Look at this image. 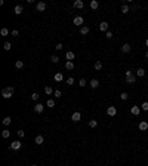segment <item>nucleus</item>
I'll return each instance as SVG.
<instances>
[{
	"label": "nucleus",
	"instance_id": "f257e3e1",
	"mask_svg": "<svg viewBox=\"0 0 148 166\" xmlns=\"http://www.w3.org/2000/svg\"><path fill=\"white\" fill-rule=\"evenodd\" d=\"M12 93H13V88H12V86H9V88H5V89L2 91V97L6 98V99H9V98H12Z\"/></svg>",
	"mask_w": 148,
	"mask_h": 166
},
{
	"label": "nucleus",
	"instance_id": "f03ea898",
	"mask_svg": "<svg viewBox=\"0 0 148 166\" xmlns=\"http://www.w3.org/2000/svg\"><path fill=\"white\" fill-rule=\"evenodd\" d=\"M107 114L111 116V117H114V116L117 114V108H116V107H108V108H107Z\"/></svg>",
	"mask_w": 148,
	"mask_h": 166
},
{
	"label": "nucleus",
	"instance_id": "7ed1b4c3",
	"mask_svg": "<svg viewBox=\"0 0 148 166\" xmlns=\"http://www.w3.org/2000/svg\"><path fill=\"white\" fill-rule=\"evenodd\" d=\"M73 22H74V25H77V27H83V18L82 16H76Z\"/></svg>",
	"mask_w": 148,
	"mask_h": 166
},
{
	"label": "nucleus",
	"instance_id": "20e7f679",
	"mask_svg": "<svg viewBox=\"0 0 148 166\" xmlns=\"http://www.w3.org/2000/svg\"><path fill=\"white\" fill-rule=\"evenodd\" d=\"M43 110H45V105L40 104V102H37L36 105H34V111H36V113H43Z\"/></svg>",
	"mask_w": 148,
	"mask_h": 166
},
{
	"label": "nucleus",
	"instance_id": "39448f33",
	"mask_svg": "<svg viewBox=\"0 0 148 166\" xmlns=\"http://www.w3.org/2000/svg\"><path fill=\"white\" fill-rule=\"evenodd\" d=\"M36 7H37L39 12H43V11L46 9V3H45V2H39V3L36 5Z\"/></svg>",
	"mask_w": 148,
	"mask_h": 166
},
{
	"label": "nucleus",
	"instance_id": "423d86ee",
	"mask_svg": "<svg viewBox=\"0 0 148 166\" xmlns=\"http://www.w3.org/2000/svg\"><path fill=\"white\" fill-rule=\"evenodd\" d=\"M21 141H13L12 144H11V148H12V150H19V148H21Z\"/></svg>",
	"mask_w": 148,
	"mask_h": 166
},
{
	"label": "nucleus",
	"instance_id": "0eeeda50",
	"mask_svg": "<svg viewBox=\"0 0 148 166\" xmlns=\"http://www.w3.org/2000/svg\"><path fill=\"white\" fill-rule=\"evenodd\" d=\"M139 111H141V107H138V105H133L130 108V113H132L133 116H139Z\"/></svg>",
	"mask_w": 148,
	"mask_h": 166
},
{
	"label": "nucleus",
	"instance_id": "6e6552de",
	"mask_svg": "<svg viewBox=\"0 0 148 166\" xmlns=\"http://www.w3.org/2000/svg\"><path fill=\"white\" fill-rule=\"evenodd\" d=\"M13 12H15L16 15H21V13L24 12V7H22L21 5H16V6H15V9H13Z\"/></svg>",
	"mask_w": 148,
	"mask_h": 166
},
{
	"label": "nucleus",
	"instance_id": "1a4fd4ad",
	"mask_svg": "<svg viewBox=\"0 0 148 166\" xmlns=\"http://www.w3.org/2000/svg\"><path fill=\"white\" fill-rule=\"evenodd\" d=\"M99 30L107 33V31H108V22H105V21H104V22H101V24H99Z\"/></svg>",
	"mask_w": 148,
	"mask_h": 166
},
{
	"label": "nucleus",
	"instance_id": "9d476101",
	"mask_svg": "<svg viewBox=\"0 0 148 166\" xmlns=\"http://www.w3.org/2000/svg\"><path fill=\"white\" fill-rule=\"evenodd\" d=\"M80 119H82V116H80V113H79V111L73 113V116H71V120H73V122H79Z\"/></svg>",
	"mask_w": 148,
	"mask_h": 166
},
{
	"label": "nucleus",
	"instance_id": "9b49d317",
	"mask_svg": "<svg viewBox=\"0 0 148 166\" xmlns=\"http://www.w3.org/2000/svg\"><path fill=\"white\" fill-rule=\"evenodd\" d=\"M43 141H45L43 135H37V136H36V139H34V142H36L37 145H41V144H43Z\"/></svg>",
	"mask_w": 148,
	"mask_h": 166
},
{
	"label": "nucleus",
	"instance_id": "f8f14e48",
	"mask_svg": "<svg viewBox=\"0 0 148 166\" xmlns=\"http://www.w3.org/2000/svg\"><path fill=\"white\" fill-rule=\"evenodd\" d=\"M135 82H136V76H129V77H126V83L133 85Z\"/></svg>",
	"mask_w": 148,
	"mask_h": 166
},
{
	"label": "nucleus",
	"instance_id": "ddd939ff",
	"mask_svg": "<svg viewBox=\"0 0 148 166\" xmlns=\"http://www.w3.org/2000/svg\"><path fill=\"white\" fill-rule=\"evenodd\" d=\"M99 7V3L96 2V0H90V9H93V11H96Z\"/></svg>",
	"mask_w": 148,
	"mask_h": 166
},
{
	"label": "nucleus",
	"instance_id": "4468645a",
	"mask_svg": "<svg viewBox=\"0 0 148 166\" xmlns=\"http://www.w3.org/2000/svg\"><path fill=\"white\" fill-rule=\"evenodd\" d=\"M83 6H84V3L82 0H76L74 2V7H77V9H83Z\"/></svg>",
	"mask_w": 148,
	"mask_h": 166
},
{
	"label": "nucleus",
	"instance_id": "2eb2a0df",
	"mask_svg": "<svg viewBox=\"0 0 148 166\" xmlns=\"http://www.w3.org/2000/svg\"><path fill=\"white\" fill-rule=\"evenodd\" d=\"M89 85H90V88H92V89H95V88H98V86H99V82L96 80V79H92Z\"/></svg>",
	"mask_w": 148,
	"mask_h": 166
},
{
	"label": "nucleus",
	"instance_id": "dca6fc26",
	"mask_svg": "<svg viewBox=\"0 0 148 166\" xmlns=\"http://www.w3.org/2000/svg\"><path fill=\"white\" fill-rule=\"evenodd\" d=\"M53 79H55V82H62L64 80V76H62V73H56L53 76Z\"/></svg>",
	"mask_w": 148,
	"mask_h": 166
},
{
	"label": "nucleus",
	"instance_id": "f3484780",
	"mask_svg": "<svg viewBox=\"0 0 148 166\" xmlns=\"http://www.w3.org/2000/svg\"><path fill=\"white\" fill-rule=\"evenodd\" d=\"M147 129H148L147 122H139V130H147Z\"/></svg>",
	"mask_w": 148,
	"mask_h": 166
},
{
	"label": "nucleus",
	"instance_id": "a211bd4d",
	"mask_svg": "<svg viewBox=\"0 0 148 166\" xmlns=\"http://www.w3.org/2000/svg\"><path fill=\"white\" fill-rule=\"evenodd\" d=\"M129 50H130V45L129 43H124V45L121 46V52H123V54H127Z\"/></svg>",
	"mask_w": 148,
	"mask_h": 166
},
{
	"label": "nucleus",
	"instance_id": "6ab92c4d",
	"mask_svg": "<svg viewBox=\"0 0 148 166\" xmlns=\"http://www.w3.org/2000/svg\"><path fill=\"white\" fill-rule=\"evenodd\" d=\"M145 76V70L144 68H138L136 70V77H144Z\"/></svg>",
	"mask_w": 148,
	"mask_h": 166
},
{
	"label": "nucleus",
	"instance_id": "aec40b11",
	"mask_svg": "<svg viewBox=\"0 0 148 166\" xmlns=\"http://www.w3.org/2000/svg\"><path fill=\"white\" fill-rule=\"evenodd\" d=\"M65 58H67V61H73L74 59V52H67V54H65Z\"/></svg>",
	"mask_w": 148,
	"mask_h": 166
},
{
	"label": "nucleus",
	"instance_id": "412c9836",
	"mask_svg": "<svg viewBox=\"0 0 148 166\" xmlns=\"http://www.w3.org/2000/svg\"><path fill=\"white\" fill-rule=\"evenodd\" d=\"M89 33V27H86V25H83V27H80V34H83V36H86V34Z\"/></svg>",
	"mask_w": 148,
	"mask_h": 166
},
{
	"label": "nucleus",
	"instance_id": "4be33fe9",
	"mask_svg": "<svg viewBox=\"0 0 148 166\" xmlns=\"http://www.w3.org/2000/svg\"><path fill=\"white\" fill-rule=\"evenodd\" d=\"M65 68L67 70H73L74 68V62H73V61H67V62H65Z\"/></svg>",
	"mask_w": 148,
	"mask_h": 166
},
{
	"label": "nucleus",
	"instance_id": "5701e85b",
	"mask_svg": "<svg viewBox=\"0 0 148 166\" xmlns=\"http://www.w3.org/2000/svg\"><path fill=\"white\" fill-rule=\"evenodd\" d=\"M11 122H12V119H11L9 116H7V117H5V119H3V125H5V126H9V125H11Z\"/></svg>",
	"mask_w": 148,
	"mask_h": 166
},
{
	"label": "nucleus",
	"instance_id": "b1692460",
	"mask_svg": "<svg viewBox=\"0 0 148 166\" xmlns=\"http://www.w3.org/2000/svg\"><path fill=\"white\" fill-rule=\"evenodd\" d=\"M127 12H130V7L127 5H123L121 6V13H127Z\"/></svg>",
	"mask_w": 148,
	"mask_h": 166
},
{
	"label": "nucleus",
	"instance_id": "393cba45",
	"mask_svg": "<svg viewBox=\"0 0 148 166\" xmlns=\"http://www.w3.org/2000/svg\"><path fill=\"white\" fill-rule=\"evenodd\" d=\"M2 136H3V138H9V136H11V130H9V129H5L3 132H2Z\"/></svg>",
	"mask_w": 148,
	"mask_h": 166
},
{
	"label": "nucleus",
	"instance_id": "a878e982",
	"mask_svg": "<svg viewBox=\"0 0 148 166\" xmlns=\"http://www.w3.org/2000/svg\"><path fill=\"white\" fill-rule=\"evenodd\" d=\"M89 126H90V128H96V126H98V122L95 120V119H92V120L89 122Z\"/></svg>",
	"mask_w": 148,
	"mask_h": 166
},
{
	"label": "nucleus",
	"instance_id": "bb28decb",
	"mask_svg": "<svg viewBox=\"0 0 148 166\" xmlns=\"http://www.w3.org/2000/svg\"><path fill=\"white\" fill-rule=\"evenodd\" d=\"M3 49H5V50H11V49H12V45H11L9 42H6L5 45H3Z\"/></svg>",
	"mask_w": 148,
	"mask_h": 166
},
{
	"label": "nucleus",
	"instance_id": "cd10ccee",
	"mask_svg": "<svg viewBox=\"0 0 148 166\" xmlns=\"http://www.w3.org/2000/svg\"><path fill=\"white\" fill-rule=\"evenodd\" d=\"M46 105H47L49 108H52V107H55V101H53V99H49V101L46 102Z\"/></svg>",
	"mask_w": 148,
	"mask_h": 166
},
{
	"label": "nucleus",
	"instance_id": "c85d7f7f",
	"mask_svg": "<svg viewBox=\"0 0 148 166\" xmlns=\"http://www.w3.org/2000/svg\"><path fill=\"white\" fill-rule=\"evenodd\" d=\"M52 92H53V91H52L50 86H45V93H46V95H50Z\"/></svg>",
	"mask_w": 148,
	"mask_h": 166
},
{
	"label": "nucleus",
	"instance_id": "c756f323",
	"mask_svg": "<svg viewBox=\"0 0 148 166\" xmlns=\"http://www.w3.org/2000/svg\"><path fill=\"white\" fill-rule=\"evenodd\" d=\"M50 61H52V62H53V64H58V61H59V58H58L56 55H52V56H50Z\"/></svg>",
	"mask_w": 148,
	"mask_h": 166
},
{
	"label": "nucleus",
	"instance_id": "7c9ffc66",
	"mask_svg": "<svg viewBox=\"0 0 148 166\" xmlns=\"http://www.w3.org/2000/svg\"><path fill=\"white\" fill-rule=\"evenodd\" d=\"M15 67H16V68H22V67H24V62H22L21 59L16 61V62H15Z\"/></svg>",
	"mask_w": 148,
	"mask_h": 166
},
{
	"label": "nucleus",
	"instance_id": "2f4dec72",
	"mask_svg": "<svg viewBox=\"0 0 148 166\" xmlns=\"http://www.w3.org/2000/svg\"><path fill=\"white\" fill-rule=\"evenodd\" d=\"M102 68V62L101 61H96V62H95V70H101Z\"/></svg>",
	"mask_w": 148,
	"mask_h": 166
},
{
	"label": "nucleus",
	"instance_id": "473e14b6",
	"mask_svg": "<svg viewBox=\"0 0 148 166\" xmlns=\"http://www.w3.org/2000/svg\"><path fill=\"white\" fill-rule=\"evenodd\" d=\"M0 34H2V36H7V34H9V30H7V28H2V30H0Z\"/></svg>",
	"mask_w": 148,
	"mask_h": 166
},
{
	"label": "nucleus",
	"instance_id": "72a5a7b5",
	"mask_svg": "<svg viewBox=\"0 0 148 166\" xmlns=\"http://www.w3.org/2000/svg\"><path fill=\"white\" fill-rule=\"evenodd\" d=\"M141 110H144V111H148V102L145 101V102H142V105H141Z\"/></svg>",
	"mask_w": 148,
	"mask_h": 166
},
{
	"label": "nucleus",
	"instance_id": "f704fd0d",
	"mask_svg": "<svg viewBox=\"0 0 148 166\" xmlns=\"http://www.w3.org/2000/svg\"><path fill=\"white\" fill-rule=\"evenodd\" d=\"M120 98H121V99H123V101H126V99L129 98V95H127L126 92H123V93H120Z\"/></svg>",
	"mask_w": 148,
	"mask_h": 166
},
{
	"label": "nucleus",
	"instance_id": "c9c22d12",
	"mask_svg": "<svg viewBox=\"0 0 148 166\" xmlns=\"http://www.w3.org/2000/svg\"><path fill=\"white\" fill-rule=\"evenodd\" d=\"M39 97H40L39 93H33V95H31V99H33V101H37V99H39Z\"/></svg>",
	"mask_w": 148,
	"mask_h": 166
},
{
	"label": "nucleus",
	"instance_id": "e433bc0d",
	"mask_svg": "<svg viewBox=\"0 0 148 166\" xmlns=\"http://www.w3.org/2000/svg\"><path fill=\"white\" fill-rule=\"evenodd\" d=\"M67 83L68 85H74V77H68L67 79Z\"/></svg>",
	"mask_w": 148,
	"mask_h": 166
},
{
	"label": "nucleus",
	"instance_id": "4c0bfd02",
	"mask_svg": "<svg viewBox=\"0 0 148 166\" xmlns=\"http://www.w3.org/2000/svg\"><path fill=\"white\" fill-rule=\"evenodd\" d=\"M53 95H55L56 98H61V97H62V93H61V91H55V92H53Z\"/></svg>",
	"mask_w": 148,
	"mask_h": 166
},
{
	"label": "nucleus",
	"instance_id": "58836bf2",
	"mask_svg": "<svg viewBox=\"0 0 148 166\" xmlns=\"http://www.w3.org/2000/svg\"><path fill=\"white\" fill-rule=\"evenodd\" d=\"M16 134H18V136H19V138H22V136L25 135V132H24L22 129H19V130H18V132H16Z\"/></svg>",
	"mask_w": 148,
	"mask_h": 166
},
{
	"label": "nucleus",
	"instance_id": "ea45409f",
	"mask_svg": "<svg viewBox=\"0 0 148 166\" xmlns=\"http://www.w3.org/2000/svg\"><path fill=\"white\" fill-rule=\"evenodd\" d=\"M105 37H107V39H112V33H111V31H107V33H105Z\"/></svg>",
	"mask_w": 148,
	"mask_h": 166
},
{
	"label": "nucleus",
	"instance_id": "a19ab883",
	"mask_svg": "<svg viewBox=\"0 0 148 166\" xmlns=\"http://www.w3.org/2000/svg\"><path fill=\"white\" fill-rule=\"evenodd\" d=\"M79 85H80V86H86V80H84V79H80Z\"/></svg>",
	"mask_w": 148,
	"mask_h": 166
},
{
	"label": "nucleus",
	"instance_id": "79ce46f5",
	"mask_svg": "<svg viewBox=\"0 0 148 166\" xmlns=\"http://www.w3.org/2000/svg\"><path fill=\"white\" fill-rule=\"evenodd\" d=\"M129 76H133V71H132V70H127V71H126V77H129Z\"/></svg>",
	"mask_w": 148,
	"mask_h": 166
},
{
	"label": "nucleus",
	"instance_id": "37998d69",
	"mask_svg": "<svg viewBox=\"0 0 148 166\" xmlns=\"http://www.w3.org/2000/svg\"><path fill=\"white\" fill-rule=\"evenodd\" d=\"M18 34H19L18 30H13V31H12V36H13V37H18Z\"/></svg>",
	"mask_w": 148,
	"mask_h": 166
},
{
	"label": "nucleus",
	"instance_id": "c03bdc74",
	"mask_svg": "<svg viewBox=\"0 0 148 166\" xmlns=\"http://www.w3.org/2000/svg\"><path fill=\"white\" fill-rule=\"evenodd\" d=\"M56 49H58V50L62 49V43H58V45H56Z\"/></svg>",
	"mask_w": 148,
	"mask_h": 166
},
{
	"label": "nucleus",
	"instance_id": "a18cd8bd",
	"mask_svg": "<svg viewBox=\"0 0 148 166\" xmlns=\"http://www.w3.org/2000/svg\"><path fill=\"white\" fill-rule=\"evenodd\" d=\"M145 58H147V59H148V50H147V52H145Z\"/></svg>",
	"mask_w": 148,
	"mask_h": 166
},
{
	"label": "nucleus",
	"instance_id": "49530a36",
	"mask_svg": "<svg viewBox=\"0 0 148 166\" xmlns=\"http://www.w3.org/2000/svg\"><path fill=\"white\" fill-rule=\"evenodd\" d=\"M145 45H147V46H148V39H147V42H145Z\"/></svg>",
	"mask_w": 148,
	"mask_h": 166
},
{
	"label": "nucleus",
	"instance_id": "de8ad7c7",
	"mask_svg": "<svg viewBox=\"0 0 148 166\" xmlns=\"http://www.w3.org/2000/svg\"><path fill=\"white\" fill-rule=\"evenodd\" d=\"M31 166H37V165H31Z\"/></svg>",
	"mask_w": 148,
	"mask_h": 166
}]
</instances>
